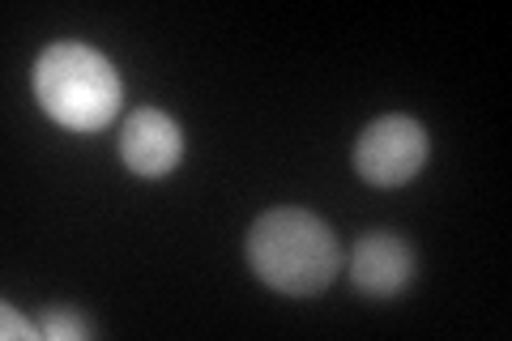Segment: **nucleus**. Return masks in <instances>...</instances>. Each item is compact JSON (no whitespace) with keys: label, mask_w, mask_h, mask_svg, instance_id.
<instances>
[{"label":"nucleus","mask_w":512,"mask_h":341,"mask_svg":"<svg viewBox=\"0 0 512 341\" xmlns=\"http://www.w3.org/2000/svg\"><path fill=\"white\" fill-rule=\"evenodd\" d=\"M0 337L5 341H13V337H22V341H39L43 337V329H35V324H26L22 316H18V307H0Z\"/></svg>","instance_id":"nucleus-7"},{"label":"nucleus","mask_w":512,"mask_h":341,"mask_svg":"<svg viewBox=\"0 0 512 341\" xmlns=\"http://www.w3.org/2000/svg\"><path fill=\"white\" fill-rule=\"evenodd\" d=\"M350 282L367 299H397L414 282V248L393 231H372L355 243Z\"/></svg>","instance_id":"nucleus-5"},{"label":"nucleus","mask_w":512,"mask_h":341,"mask_svg":"<svg viewBox=\"0 0 512 341\" xmlns=\"http://www.w3.org/2000/svg\"><path fill=\"white\" fill-rule=\"evenodd\" d=\"M248 269L278 295H320L342 269V243L325 218L299 205H278L248 231Z\"/></svg>","instance_id":"nucleus-1"},{"label":"nucleus","mask_w":512,"mask_h":341,"mask_svg":"<svg viewBox=\"0 0 512 341\" xmlns=\"http://www.w3.org/2000/svg\"><path fill=\"white\" fill-rule=\"evenodd\" d=\"M35 99L69 133H99L116 120L124 81L103 52L86 43H52L35 60Z\"/></svg>","instance_id":"nucleus-2"},{"label":"nucleus","mask_w":512,"mask_h":341,"mask_svg":"<svg viewBox=\"0 0 512 341\" xmlns=\"http://www.w3.org/2000/svg\"><path fill=\"white\" fill-rule=\"evenodd\" d=\"M43 337L47 341H86V337H94V324L82 312H73V307H47Z\"/></svg>","instance_id":"nucleus-6"},{"label":"nucleus","mask_w":512,"mask_h":341,"mask_svg":"<svg viewBox=\"0 0 512 341\" xmlns=\"http://www.w3.org/2000/svg\"><path fill=\"white\" fill-rule=\"evenodd\" d=\"M431 154L427 128L414 116H380L355 141V171L359 180L376 188H402L423 171Z\"/></svg>","instance_id":"nucleus-3"},{"label":"nucleus","mask_w":512,"mask_h":341,"mask_svg":"<svg viewBox=\"0 0 512 341\" xmlns=\"http://www.w3.org/2000/svg\"><path fill=\"white\" fill-rule=\"evenodd\" d=\"M184 158V133L167 111L141 107L120 128V162L137 180H167Z\"/></svg>","instance_id":"nucleus-4"}]
</instances>
